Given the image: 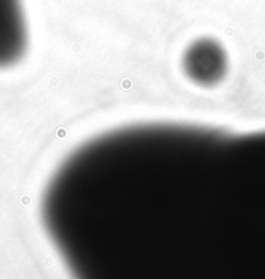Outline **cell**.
<instances>
[{"label":"cell","instance_id":"6da1fadb","mask_svg":"<svg viewBox=\"0 0 265 279\" xmlns=\"http://www.w3.org/2000/svg\"><path fill=\"white\" fill-rule=\"evenodd\" d=\"M40 213L77 279H254L265 273V131L114 129L51 175Z\"/></svg>","mask_w":265,"mask_h":279},{"label":"cell","instance_id":"7a4b0ae2","mask_svg":"<svg viewBox=\"0 0 265 279\" xmlns=\"http://www.w3.org/2000/svg\"><path fill=\"white\" fill-rule=\"evenodd\" d=\"M182 68L186 77L198 86L210 87L220 83L227 71V53L213 38L203 37L185 49Z\"/></svg>","mask_w":265,"mask_h":279},{"label":"cell","instance_id":"3957f363","mask_svg":"<svg viewBox=\"0 0 265 279\" xmlns=\"http://www.w3.org/2000/svg\"><path fill=\"white\" fill-rule=\"evenodd\" d=\"M28 47V28L21 0H0V68L20 61Z\"/></svg>","mask_w":265,"mask_h":279}]
</instances>
